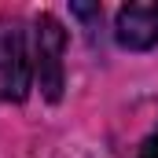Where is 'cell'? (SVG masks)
Here are the masks:
<instances>
[{
  "mask_svg": "<svg viewBox=\"0 0 158 158\" xmlns=\"http://www.w3.org/2000/svg\"><path fill=\"white\" fill-rule=\"evenodd\" d=\"M63 52H66V30L55 15H37L33 19V55H30V66H33V77L37 88L44 92L48 103H59L63 96Z\"/></svg>",
  "mask_w": 158,
  "mask_h": 158,
  "instance_id": "6da1fadb",
  "label": "cell"
},
{
  "mask_svg": "<svg viewBox=\"0 0 158 158\" xmlns=\"http://www.w3.org/2000/svg\"><path fill=\"white\" fill-rule=\"evenodd\" d=\"M30 52H26V33L15 19H0V92L7 99H26L30 88Z\"/></svg>",
  "mask_w": 158,
  "mask_h": 158,
  "instance_id": "7a4b0ae2",
  "label": "cell"
},
{
  "mask_svg": "<svg viewBox=\"0 0 158 158\" xmlns=\"http://www.w3.org/2000/svg\"><path fill=\"white\" fill-rule=\"evenodd\" d=\"M114 37L129 52H147L158 44V4H125L114 19Z\"/></svg>",
  "mask_w": 158,
  "mask_h": 158,
  "instance_id": "3957f363",
  "label": "cell"
},
{
  "mask_svg": "<svg viewBox=\"0 0 158 158\" xmlns=\"http://www.w3.org/2000/svg\"><path fill=\"white\" fill-rule=\"evenodd\" d=\"M140 158H158V129L140 143Z\"/></svg>",
  "mask_w": 158,
  "mask_h": 158,
  "instance_id": "277c9868",
  "label": "cell"
}]
</instances>
